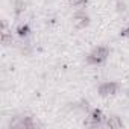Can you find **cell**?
Wrapping results in <instances>:
<instances>
[{"label": "cell", "instance_id": "cell-1", "mask_svg": "<svg viewBox=\"0 0 129 129\" xmlns=\"http://www.w3.org/2000/svg\"><path fill=\"white\" fill-rule=\"evenodd\" d=\"M106 55H108V49H106V47H99V49L94 50L93 55H90V61L99 64L100 61H103V59L106 58Z\"/></svg>", "mask_w": 129, "mask_h": 129}, {"label": "cell", "instance_id": "cell-2", "mask_svg": "<svg viewBox=\"0 0 129 129\" xmlns=\"http://www.w3.org/2000/svg\"><path fill=\"white\" fill-rule=\"evenodd\" d=\"M115 90H117V85H115V84H103V85L100 87V94H102V96L112 94V93H115Z\"/></svg>", "mask_w": 129, "mask_h": 129}, {"label": "cell", "instance_id": "cell-3", "mask_svg": "<svg viewBox=\"0 0 129 129\" xmlns=\"http://www.w3.org/2000/svg\"><path fill=\"white\" fill-rule=\"evenodd\" d=\"M108 126H121V121H118L117 117H112L111 120H108Z\"/></svg>", "mask_w": 129, "mask_h": 129}]
</instances>
